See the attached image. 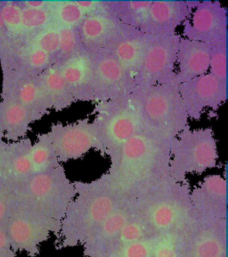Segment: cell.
Segmentation results:
<instances>
[{
	"instance_id": "obj_1",
	"label": "cell",
	"mask_w": 228,
	"mask_h": 257,
	"mask_svg": "<svg viewBox=\"0 0 228 257\" xmlns=\"http://www.w3.org/2000/svg\"><path fill=\"white\" fill-rule=\"evenodd\" d=\"M74 187L75 197L61 221L58 233L60 246L64 249L83 245L128 199L107 173L92 181H74Z\"/></svg>"
},
{
	"instance_id": "obj_24",
	"label": "cell",
	"mask_w": 228,
	"mask_h": 257,
	"mask_svg": "<svg viewBox=\"0 0 228 257\" xmlns=\"http://www.w3.org/2000/svg\"><path fill=\"white\" fill-rule=\"evenodd\" d=\"M35 120L31 112L12 98L0 101V132L6 141H17L27 138Z\"/></svg>"
},
{
	"instance_id": "obj_26",
	"label": "cell",
	"mask_w": 228,
	"mask_h": 257,
	"mask_svg": "<svg viewBox=\"0 0 228 257\" xmlns=\"http://www.w3.org/2000/svg\"><path fill=\"white\" fill-rule=\"evenodd\" d=\"M151 3L152 1L107 0L106 6L108 12L122 25L141 31L144 27Z\"/></svg>"
},
{
	"instance_id": "obj_22",
	"label": "cell",
	"mask_w": 228,
	"mask_h": 257,
	"mask_svg": "<svg viewBox=\"0 0 228 257\" xmlns=\"http://www.w3.org/2000/svg\"><path fill=\"white\" fill-rule=\"evenodd\" d=\"M146 44V33L138 29L124 26L120 36L108 49L109 52L128 73L132 82L140 68Z\"/></svg>"
},
{
	"instance_id": "obj_2",
	"label": "cell",
	"mask_w": 228,
	"mask_h": 257,
	"mask_svg": "<svg viewBox=\"0 0 228 257\" xmlns=\"http://www.w3.org/2000/svg\"><path fill=\"white\" fill-rule=\"evenodd\" d=\"M173 140L141 133L107 154V171L117 186L130 195L145 186L170 176L168 173Z\"/></svg>"
},
{
	"instance_id": "obj_37",
	"label": "cell",
	"mask_w": 228,
	"mask_h": 257,
	"mask_svg": "<svg viewBox=\"0 0 228 257\" xmlns=\"http://www.w3.org/2000/svg\"><path fill=\"white\" fill-rule=\"evenodd\" d=\"M176 233L160 236L152 257H178L176 253Z\"/></svg>"
},
{
	"instance_id": "obj_41",
	"label": "cell",
	"mask_w": 228,
	"mask_h": 257,
	"mask_svg": "<svg viewBox=\"0 0 228 257\" xmlns=\"http://www.w3.org/2000/svg\"><path fill=\"white\" fill-rule=\"evenodd\" d=\"M21 3L26 8H44L48 7L49 1H21Z\"/></svg>"
},
{
	"instance_id": "obj_12",
	"label": "cell",
	"mask_w": 228,
	"mask_h": 257,
	"mask_svg": "<svg viewBox=\"0 0 228 257\" xmlns=\"http://www.w3.org/2000/svg\"><path fill=\"white\" fill-rule=\"evenodd\" d=\"M182 37L208 46L227 41V10L218 1H198L183 24Z\"/></svg>"
},
{
	"instance_id": "obj_36",
	"label": "cell",
	"mask_w": 228,
	"mask_h": 257,
	"mask_svg": "<svg viewBox=\"0 0 228 257\" xmlns=\"http://www.w3.org/2000/svg\"><path fill=\"white\" fill-rule=\"evenodd\" d=\"M17 201L16 188L0 181V225H6Z\"/></svg>"
},
{
	"instance_id": "obj_6",
	"label": "cell",
	"mask_w": 228,
	"mask_h": 257,
	"mask_svg": "<svg viewBox=\"0 0 228 257\" xmlns=\"http://www.w3.org/2000/svg\"><path fill=\"white\" fill-rule=\"evenodd\" d=\"M217 144L211 128H184L173 140L168 173L173 180L185 182L190 174H202L216 167Z\"/></svg>"
},
{
	"instance_id": "obj_9",
	"label": "cell",
	"mask_w": 228,
	"mask_h": 257,
	"mask_svg": "<svg viewBox=\"0 0 228 257\" xmlns=\"http://www.w3.org/2000/svg\"><path fill=\"white\" fill-rule=\"evenodd\" d=\"M180 38L177 32L147 34L144 58L133 80L134 91L176 82V54Z\"/></svg>"
},
{
	"instance_id": "obj_33",
	"label": "cell",
	"mask_w": 228,
	"mask_h": 257,
	"mask_svg": "<svg viewBox=\"0 0 228 257\" xmlns=\"http://www.w3.org/2000/svg\"><path fill=\"white\" fill-rule=\"evenodd\" d=\"M56 28L59 35V51L56 62L65 59L83 48L77 28L62 26H56Z\"/></svg>"
},
{
	"instance_id": "obj_35",
	"label": "cell",
	"mask_w": 228,
	"mask_h": 257,
	"mask_svg": "<svg viewBox=\"0 0 228 257\" xmlns=\"http://www.w3.org/2000/svg\"><path fill=\"white\" fill-rule=\"evenodd\" d=\"M149 237L154 236L150 235L148 230L142 222L132 218L121 229L113 248L135 243Z\"/></svg>"
},
{
	"instance_id": "obj_30",
	"label": "cell",
	"mask_w": 228,
	"mask_h": 257,
	"mask_svg": "<svg viewBox=\"0 0 228 257\" xmlns=\"http://www.w3.org/2000/svg\"><path fill=\"white\" fill-rule=\"evenodd\" d=\"M53 25L78 28L85 16L77 1H49Z\"/></svg>"
},
{
	"instance_id": "obj_25",
	"label": "cell",
	"mask_w": 228,
	"mask_h": 257,
	"mask_svg": "<svg viewBox=\"0 0 228 257\" xmlns=\"http://www.w3.org/2000/svg\"><path fill=\"white\" fill-rule=\"evenodd\" d=\"M40 80L51 110L64 111L75 103L56 64L41 72Z\"/></svg>"
},
{
	"instance_id": "obj_34",
	"label": "cell",
	"mask_w": 228,
	"mask_h": 257,
	"mask_svg": "<svg viewBox=\"0 0 228 257\" xmlns=\"http://www.w3.org/2000/svg\"><path fill=\"white\" fill-rule=\"evenodd\" d=\"M208 72L218 80L227 82V41L210 46Z\"/></svg>"
},
{
	"instance_id": "obj_15",
	"label": "cell",
	"mask_w": 228,
	"mask_h": 257,
	"mask_svg": "<svg viewBox=\"0 0 228 257\" xmlns=\"http://www.w3.org/2000/svg\"><path fill=\"white\" fill-rule=\"evenodd\" d=\"M190 205L193 220L207 222L226 221L227 185L220 174L205 177L190 191Z\"/></svg>"
},
{
	"instance_id": "obj_8",
	"label": "cell",
	"mask_w": 228,
	"mask_h": 257,
	"mask_svg": "<svg viewBox=\"0 0 228 257\" xmlns=\"http://www.w3.org/2000/svg\"><path fill=\"white\" fill-rule=\"evenodd\" d=\"M5 227L17 253L35 257L40 254L43 243L53 234L58 235L61 222L45 215L18 198Z\"/></svg>"
},
{
	"instance_id": "obj_3",
	"label": "cell",
	"mask_w": 228,
	"mask_h": 257,
	"mask_svg": "<svg viewBox=\"0 0 228 257\" xmlns=\"http://www.w3.org/2000/svg\"><path fill=\"white\" fill-rule=\"evenodd\" d=\"M190 186L170 176L154 181L128 196L133 219L151 236L178 232L192 219Z\"/></svg>"
},
{
	"instance_id": "obj_18",
	"label": "cell",
	"mask_w": 228,
	"mask_h": 257,
	"mask_svg": "<svg viewBox=\"0 0 228 257\" xmlns=\"http://www.w3.org/2000/svg\"><path fill=\"white\" fill-rule=\"evenodd\" d=\"M198 1L163 0L152 1L144 27L146 34H168L176 32L195 8Z\"/></svg>"
},
{
	"instance_id": "obj_20",
	"label": "cell",
	"mask_w": 228,
	"mask_h": 257,
	"mask_svg": "<svg viewBox=\"0 0 228 257\" xmlns=\"http://www.w3.org/2000/svg\"><path fill=\"white\" fill-rule=\"evenodd\" d=\"M32 141L27 138L5 145L0 155V181L15 188L32 175L31 148Z\"/></svg>"
},
{
	"instance_id": "obj_10",
	"label": "cell",
	"mask_w": 228,
	"mask_h": 257,
	"mask_svg": "<svg viewBox=\"0 0 228 257\" xmlns=\"http://www.w3.org/2000/svg\"><path fill=\"white\" fill-rule=\"evenodd\" d=\"M178 257H226V221L191 219L176 233Z\"/></svg>"
},
{
	"instance_id": "obj_39",
	"label": "cell",
	"mask_w": 228,
	"mask_h": 257,
	"mask_svg": "<svg viewBox=\"0 0 228 257\" xmlns=\"http://www.w3.org/2000/svg\"><path fill=\"white\" fill-rule=\"evenodd\" d=\"M4 225H0V257H17Z\"/></svg>"
},
{
	"instance_id": "obj_14",
	"label": "cell",
	"mask_w": 228,
	"mask_h": 257,
	"mask_svg": "<svg viewBox=\"0 0 228 257\" xmlns=\"http://www.w3.org/2000/svg\"><path fill=\"white\" fill-rule=\"evenodd\" d=\"M1 98H12L31 112L35 121L51 111L40 82V74L19 70H2Z\"/></svg>"
},
{
	"instance_id": "obj_32",
	"label": "cell",
	"mask_w": 228,
	"mask_h": 257,
	"mask_svg": "<svg viewBox=\"0 0 228 257\" xmlns=\"http://www.w3.org/2000/svg\"><path fill=\"white\" fill-rule=\"evenodd\" d=\"M21 45H27L33 48L41 49L54 56L57 61V55L59 51L58 30L56 26L52 25L41 32H38L35 35L30 37L27 40H24Z\"/></svg>"
},
{
	"instance_id": "obj_38",
	"label": "cell",
	"mask_w": 228,
	"mask_h": 257,
	"mask_svg": "<svg viewBox=\"0 0 228 257\" xmlns=\"http://www.w3.org/2000/svg\"><path fill=\"white\" fill-rule=\"evenodd\" d=\"M81 11L83 13L85 17L93 16L96 14L107 11V6L106 1H96V0H90V1H77Z\"/></svg>"
},
{
	"instance_id": "obj_21",
	"label": "cell",
	"mask_w": 228,
	"mask_h": 257,
	"mask_svg": "<svg viewBox=\"0 0 228 257\" xmlns=\"http://www.w3.org/2000/svg\"><path fill=\"white\" fill-rule=\"evenodd\" d=\"M132 219L128 199L102 223L82 245L85 257H102L116 244L125 225Z\"/></svg>"
},
{
	"instance_id": "obj_29",
	"label": "cell",
	"mask_w": 228,
	"mask_h": 257,
	"mask_svg": "<svg viewBox=\"0 0 228 257\" xmlns=\"http://www.w3.org/2000/svg\"><path fill=\"white\" fill-rule=\"evenodd\" d=\"M0 12L9 38V48L5 54L17 48L22 40V7L19 1H0Z\"/></svg>"
},
{
	"instance_id": "obj_28",
	"label": "cell",
	"mask_w": 228,
	"mask_h": 257,
	"mask_svg": "<svg viewBox=\"0 0 228 257\" xmlns=\"http://www.w3.org/2000/svg\"><path fill=\"white\" fill-rule=\"evenodd\" d=\"M19 3L22 7L21 45L24 40H27L30 37L33 36L38 32L52 26L53 22L51 13L49 11V8H48L49 3L48 7L44 8H29L23 6L21 1H19Z\"/></svg>"
},
{
	"instance_id": "obj_5",
	"label": "cell",
	"mask_w": 228,
	"mask_h": 257,
	"mask_svg": "<svg viewBox=\"0 0 228 257\" xmlns=\"http://www.w3.org/2000/svg\"><path fill=\"white\" fill-rule=\"evenodd\" d=\"M94 113L92 121L100 144V153L105 156L136 134L144 133L138 101L134 92L96 103Z\"/></svg>"
},
{
	"instance_id": "obj_13",
	"label": "cell",
	"mask_w": 228,
	"mask_h": 257,
	"mask_svg": "<svg viewBox=\"0 0 228 257\" xmlns=\"http://www.w3.org/2000/svg\"><path fill=\"white\" fill-rule=\"evenodd\" d=\"M227 82L209 72L178 84L189 120H199L206 111L219 108L227 99Z\"/></svg>"
},
{
	"instance_id": "obj_19",
	"label": "cell",
	"mask_w": 228,
	"mask_h": 257,
	"mask_svg": "<svg viewBox=\"0 0 228 257\" xmlns=\"http://www.w3.org/2000/svg\"><path fill=\"white\" fill-rule=\"evenodd\" d=\"M124 28L107 11L85 17L77 31L83 48L89 53L108 50Z\"/></svg>"
},
{
	"instance_id": "obj_23",
	"label": "cell",
	"mask_w": 228,
	"mask_h": 257,
	"mask_svg": "<svg viewBox=\"0 0 228 257\" xmlns=\"http://www.w3.org/2000/svg\"><path fill=\"white\" fill-rule=\"evenodd\" d=\"M210 46L181 36L176 54L177 84L208 73Z\"/></svg>"
},
{
	"instance_id": "obj_4",
	"label": "cell",
	"mask_w": 228,
	"mask_h": 257,
	"mask_svg": "<svg viewBox=\"0 0 228 257\" xmlns=\"http://www.w3.org/2000/svg\"><path fill=\"white\" fill-rule=\"evenodd\" d=\"M144 133L174 140L189 126L176 82L155 85L134 91Z\"/></svg>"
},
{
	"instance_id": "obj_40",
	"label": "cell",
	"mask_w": 228,
	"mask_h": 257,
	"mask_svg": "<svg viewBox=\"0 0 228 257\" xmlns=\"http://www.w3.org/2000/svg\"><path fill=\"white\" fill-rule=\"evenodd\" d=\"M8 48H9V38H8V32L0 12V56L7 52Z\"/></svg>"
},
{
	"instance_id": "obj_42",
	"label": "cell",
	"mask_w": 228,
	"mask_h": 257,
	"mask_svg": "<svg viewBox=\"0 0 228 257\" xmlns=\"http://www.w3.org/2000/svg\"><path fill=\"white\" fill-rule=\"evenodd\" d=\"M7 143V141L4 139V136H3V134L2 133L0 132V155H1V153L3 151V149H4L5 145Z\"/></svg>"
},
{
	"instance_id": "obj_7",
	"label": "cell",
	"mask_w": 228,
	"mask_h": 257,
	"mask_svg": "<svg viewBox=\"0 0 228 257\" xmlns=\"http://www.w3.org/2000/svg\"><path fill=\"white\" fill-rule=\"evenodd\" d=\"M16 190L20 200L59 222L76 194L74 181L69 179L64 165L33 174Z\"/></svg>"
},
{
	"instance_id": "obj_31",
	"label": "cell",
	"mask_w": 228,
	"mask_h": 257,
	"mask_svg": "<svg viewBox=\"0 0 228 257\" xmlns=\"http://www.w3.org/2000/svg\"><path fill=\"white\" fill-rule=\"evenodd\" d=\"M160 236L149 237L128 245L118 246L102 257H152Z\"/></svg>"
},
{
	"instance_id": "obj_16",
	"label": "cell",
	"mask_w": 228,
	"mask_h": 257,
	"mask_svg": "<svg viewBox=\"0 0 228 257\" xmlns=\"http://www.w3.org/2000/svg\"><path fill=\"white\" fill-rule=\"evenodd\" d=\"M94 92L96 103L131 94L133 82L108 50L92 53Z\"/></svg>"
},
{
	"instance_id": "obj_27",
	"label": "cell",
	"mask_w": 228,
	"mask_h": 257,
	"mask_svg": "<svg viewBox=\"0 0 228 257\" xmlns=\"http://www.w3.org/2000/svg\"><path fill=\"white\" fill-rule=\"evenodd\" d=\"M30 157L32 163V175L46 173L63 165H61L56 157L48 133L38 135L36 141L32 142Z\"/></svg>"
},
{
	"instance_id": "obj_11",
	"label": "cell",
	"mask_w": 228,
	"mask_h": 257,
	"mask_svg": "<svg viewBox=\"0 0 228 257\" xmlns=\"http://www.w3.org/2000/svg\"><path fill=\"white\" fill-rule=\"evenodd\" d=\"M48 134L61 165L81 159L91 150L100 152L96 127L88 119L54 123Z\"/></svg>"
},
{
	"instance_id": "obj_17",
	"label": "cell",
	"mask_w": 228,
	"mask_h": 257,
	"mask_svg": "<svg viewBox=\"0 0 228 257\" xmlns=\"http://www.w3.org/2000/svg\"><path fill=\"white\" fill-rule=\"evenodd\" d=\"M56 66L64 77L76 102H95L91 53L84 48L67 58L58 61Z\"/></svg>"
}]
</instances>
